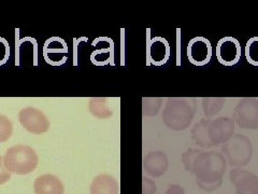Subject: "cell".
I'll return each instance as SVG.
<instances>
[{"instance_id":"6da1fadb","label":"cell","mask_w":258,"mask_h":194,"mask_svg":"<svg viewBox=\"0 0 258 194\" xmlns=\"http://www.w3.org/2000/svg\"><path fill=\"white\" fill-rule=\"evenodd\" d=\"M227 161L220 152L203 151L197 157L192 167L198 187L206 192H213L223 183Z\"/></svg>"},{"instance_id":"7a4b0ae2","label":"cell","mask_w":258,"mask_h":194,"mask_svg":"<svg viewBox=\"0 0 258 194\" xmlns=\"http://www.w3.org/2000/svg\"><path fill=\"white\" fill-rule=\"evenodd\" d=\"M196 111L197 103L194 97H169L161 118L169 128L180 132L190 125Z\"/></svg>"},{"instance_id":"3957f363","label":"cell","mask_w":258,"mask_h":194,"mask_svg":"<svg viewBox=\"0 0 258 194\" xmlns=\"http://www.w3.org/2000/svg\"><path fill=\"white\" fill-rule=\"evenodd\" d=\"M4 164L10 173L27 175L36 169L38 165V155L30 146L15 144L6 151Z\"/></svg>"},{"instance_id":"277c9868","label":"cell","mask_w":258,"mask_h":194,"mask_svg":"<svg viewBox=\"0 0 258 194\" xmlns=\"http://www.w3.org/2000/svg\"><path fill=\"white\" fill-rule=\"evenodd\" d=\"M222 151L227 163L232 167H243L249 163L253 156L252 142L242 134L233 135L223 144Z\"/></svg>"},{"instance_id":"5b68a950","label":"cell","mask_w":258,"mask_h":194,"mask_svg":"<svg viewBox=\"0 0 258 194\" xmlns=\"http://www.w3.org/2000/svg\"><path fill=\"white\" fill-rule=\"evenodd\" d=\"M233 122L242 129H258V100L241 99L233 110Z\"/></svg>"},{"instance_id":"8992f818","label":"cell","mask_w":258,"mask_h":194,"mask_svg":"<svg viewBox=\"0 0 258 194\" xmlns=\"http://www.w3.org/2000/svg\"><path fill=\"white\" fill-rule=\"evenodd\" d=\"M19 117L22 126L31 134H44L51 126L50 121H48L44 113L34 107L23 108L20 111Z\"/></svg>"},{"instance_id":"52a82bcc","label":"cell","mask_w":258,"mask_h":194,"mask_svg":"<svg viewBox=\"0 0 258 194\" xmlns=\"http://www.w3.org/2000/svg\"><path fill=\"white\" fill-rule=\"evenodd\" d=\"M216 59L226 67L235 66L241 60V44L235 37H224L219 40L215 47Z\"/></svg>"},{"instance_id":"ba28073f","label":"cell","mask_w":258,"mask_h":194,"mask_svg":"<svg viewBox=\"0 0 258 194\" xmlns=\"http://www.w3.org/2000/svg\"><path fill=\"white\" fill-rule=\"evenodd\" d=\"M186 54L189 63L194 66L204 67L212 59L213 47L207 38L198 36L189 40Z\"/></svg>"},{"instance_id":"9c48e42d","label":"cell","mask_w":258,"mask_h":194,"mask_svg":"<svg viewBox=\"0 0 258 194\" xmlns=\"http://www.w3.org/2000/svg\"><path fill=\"white\" fill-rule=\"evenodd\" d=\"M235 135V122L229 117H221L211 120L209 125V137L212 146L224 144Z\"/></svg>"},{"instance_id":"30bf717a","label":"cell","mask_w":258,"mask_h":194,"mask_svg":"<svg viewBox=\"0 0 258 194\" xmlns=\"http://www.w3.org/2000/svg\"><path fill=\"white\" fill-rule=\"evenodd\" d=\"M230 182L237 194H258V176L241 168H233L229 173Z\"/></svg>"},{"instance_id":"8fae6325","label":"cell","mask_w":258,"mask_h":194,"mask_svg":"<svg viewBox=\"0 0 258 194\" xmlns=\"http://www.w3.org/2000/svg\"><path fill=\"white\" fill-rule=\"evenodd\" d=\"M169 167V159L166 153L153 151L148 153L143 159V168L151 177L158 178L166 174Z\"/></svg>"},{"instance_id":"7c38bea8","label":"cell","mask_w":258,"mask_h":194,"mask_svg":"<svg viewBox=\"0 0 258 194\" xmlns=\"http://www.w3.org/2000/svg\"><path fill=\"white\" fill-rule=\"evenodd\" d=\"M149 60L155 66L165 65L171 54V48L168 41L163 37H154L149 42Z\"/></svg>"},{"instance_id":"4fadbf2b","label":"cell","mask_w":258,"mask_h":194,"mask_svg":"<svg viewBox=\"0 0 258 194\" xmlns=\"http://www.w3.org/2000/svg\"><path fill=\"white\" fill-rule=\"evenodd\" d=\"M34 190L36 194H63V185L58 177L51 174L39 176L35 183Z\"/></svg>"},{"instance_id":"5bb4252c","label":"cell","mask_w":258,"mask_h":194,"mask_svg":"<svg viewBox=\"0 0 258 194\" xmlns=\"http://www.w3.org/2000/svg\"><path fill=\"white\" fill-rule=\"evenodd\" d=\"M91 194H119V185L114 177L100 174L91 183Z\"/></svg>"},{"instance_id":"9a60e30c","label":"cell","mask_w":258,"mask_h":194,"mask_svg":"<svg viewBox=\"0 0 258 194\" xmlns=\"http://www.w3.org/2000/svg\"><path fill=\"white\" fill-rule=\"evenodd\" d=\"M210 122H211V120L210 119H203L194 125V127L191 128L192 139L200 148L209 149L212 147L211 140H210V137H209Z\"/></svg>"},{"instance_id":"2e32d148","label":"cell","mask_w":258,"mask_h":194,"mask_svg":"<svg viewBox=\"0 0 258 194\" xmlns=\"http://www.w3.org/2000/svg\"><path fill=\"white\" fill-rule=\"evenodd\" d=\"M107 99L103 97H93L90 100V105L88 108L92 115L98 119H108L113 116L112 110L108 107Z\"/></svg>"},{"instance_id":"e0dca14e","label":"cell","mask_w":258,"mask_h":194,"mask_svg":"<svg viewBox=\"0 0 258 194\" xmlns=\"http://www.w3.org/2000/svg\"><path fill=\"white\" fill-rule=\"evenodd\" d=\"M203 109L207 118H212L223 108L226 102L225 97H204L203 100Z\"/></svg>"},{"instance_id":"ac0fdd59","label":"cell","mask_w":258,"mask_h":194,"mask_svg":"<svg viewBox=\"0 0 258 194\" xmlns=\"http://www.w3.org/2000/svg\"><path fill=\"white\" fill-rule=\"evenodd\" d=\"M142 101V112L145 117L156 116L163 106V99L160 97H144Z\"/></svg>"},{"instance_id":"d6986e66","label":"cell","mask_w":258,"mask_h":194,"mask_svg":"<svg viewBox=\"0 0 258 194\" xmlns=\"http://www.w3.org/2000/svg\"><path fill=\"white\" fill-rule=\"evenodd\" d=\"M245 58L249 64L258 67V37H252L247 40L245 44Z\"/></svg>"},{"instance_id":"ffe728a7","label":"cell","mask_w":258,"mask_h":194,"mask_svg":"<svg viewBox=\"0 0 258 194\" xmlns=\"http://www.w3.org/2000/svg\"><path fill=\"white\" fill-rule=\"evenodd\" d=\"M201 152H203V150L190 148V149L186 150V151L183 153V155H182V162H183V164H184L185 171L192 174L194 163H195L197 157L200 155Z\"/></svg>"},{"instance_id":"44dd1931","label":"cell","mask_w":258,"mask_h":194,"mask_svg":"<svg viewBox=\"0 0 258 194\" xmlns=\"http://www.w3.org/2000/svg\"><path fill=\"white\" fill-rule=\"evenodd\" d=\"M13 132V124L6 116L0 115V142H5L10 138Z\"/></svg>"},{"instance_id":"7402d4cb","label":"cell","mask_w":258,"mask_h":194,"mask_svg":"<svg viewBox=\"0 0 258 194\" xmlns=\"http://www.w3.org/2000/svg\"><path fill=\"white\" fill-rule=\"evenodd\" d=\"M157 190L156 183L148 177L142 178V194H155Z\"/></svg>"},{"instance_id":"603a6c76","label":"cell","mask_w":258,"mask_h":194,"mask_svg":"<svg viewBox=\"0 0 258 194\" xmlns=\"http://www.w3.org/2000/svg\"><path fill=\"white\" fill-rule=\"evenodd\" d=\"M10 56V46L6 39L0 38V65L5 64Z\"/></svg>"},{"instance_id":"cb8c5ba5","label":"cell","mask_w":258,"mask_h":194,"mask_svg":"<svg viewBox=\"0 0 258 194\" xmlns=\"http://www.w3.org/2000/svg\"><path fill=\"white\" fill-rule=\"evenodd\" d=\"M11 173L8 171L4 164V158L0 156V184H4L10 180Z\"/></svg>"},{"instance_id":"d4e9b609","label":"cell","mask_w":258,"mask_h":194,"mask_svg":"<svg viewBox=\"0 0 258 194\" xmlns=\"http://www.w3.org/2000/svg\"><path fill=\"white\" fill-rule=\"evenodd\" d=\"M164 194H185V190L180 184H170Z\"/></svg>"}]
</instances>
